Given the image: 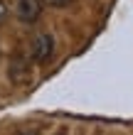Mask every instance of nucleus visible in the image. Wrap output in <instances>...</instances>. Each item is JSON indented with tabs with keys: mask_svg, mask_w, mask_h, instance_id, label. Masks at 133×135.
<instances>
[{
	"mask_svg": "<svg viewBox=\"0 0 133 135\" xmlns=\"http://www.w3.org/2000/svg\"><path fill=\"white\" fill-rule=\"evenodd\" d=\"M57 52V42L49 32H37L30 42V59L35 64H49Z\"/></svg>",
	"mask_w": 133,
	"mask_h": 135,
	"instance_id": "1",
	"label": "nucleus"
},
{
	"mask_svg": "<svg viewBox=\"0 0 133 135\" xmlns=\"http://www.w3.org/2000/svg\"><path fill=\"white\" fill-rule=\"evenodd\" d=\"M44 0H15V17L25 25H35L42 17Z\"/></svg>",
	"mask_w": 133,
	"mask_h": 135,
	"instance_id": "2",
	"label": "nucleus"
},
{
	"mask_svg": "<svg viewBox=\"0 0 133 135\" xmlns=\"http://www.w3.org/2000/svg\"><path fill=\"white\" fill-rule=\"evenodd\" d=\"M7 76H10L12 84H25L30 81V64L22 57H12L10 66H7Z\"/></svg>",
	"mask_w": 133,
	"mask_h": 135,
	"instance_id": "3",
	"label": "nucleus"
},
{
	"mask_svg": "<svg viewBox=\"0 0 133 135\" xmlns=\"http://www.w3.org/2000/svg\"><path fill=\"white\" fill-rule=\"evenodd\" d=\"M7 15H10V10H7L5 0H0V25H5V22H7Z\"/></svg>",
	"mask_w": 133,
	"mask_h": 135,
	"instance_id": "4",
	"label": "nucleus"
},
{
	"mask_svg": "<svg viewBox=\"0 0 133 135\" xmlns=\"http://www.w3.org/2000/svg\"><path fill=\"white\" fill-rule=\"evenodd\" d=\"M47 5H52V7H67V5H72L74 0H44Z\"/></svg>",
	"mask_w": 133,
	"mask_h": 135,
	"instance_id": "5",
	"label": "nucleus"
},
{
	"mask_svg": "<svg viewBox=\"0 0 133 135\" xmlns=\"http://www.w3.org/2000/svg\"><path fill=\"white\" fill-rule=\"evenodd\" d=\"M57 135H67V133H57Z\"/></svg>",
	"mask_w": 133,
	"mask_h": 135,
	"instance_id": "6",
	"label": "nucleus"
}]
</instances>
